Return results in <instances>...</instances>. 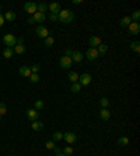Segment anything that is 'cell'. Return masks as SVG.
Here are the masks:
<instances>
[{
	"label": "cell",
	"mask_w": 140,
	"mask_h": 156,
	"mask_svg": "<svg viewBox=\"0 0 140 156\" xmlns=\"http://www.w3.org/2000/svg\"><path fill=\"white\" fill-rule=\"evenodd\" d=\"M57 20L62 22V24H70L73 20H74V13L71 11L70 8H64L60 10L57 14Z\"/></svg>",
	"instance_id": "6da1fadb"
},
{
	"label": "cell",
	"mask_w": 140,
	"mask_h": 156,
	"mask_svg": "<svg viewBox=\"0 0 140 156\" xmlns=\"http://www.w3.org/2000/svg\"><path fill=\"white\" fill-rule=\"evenodd\" d=\"M3 42L6 45V48H13L17 45V38L14 36L13 34H6L3 36Z\"/></svg>",
	"instance_id": "7a4b0ae2"
},
{
	"label": "cell",
	"mask_w": 140,
	"mask_h": 156,
	"mask_svg": "<svg viewBox=\"0 0 140 156\" xmlns=\"http://www.w3.org/2000/svg\"><path fill=\"white\" fill-rule=\"evenodd\" d=\"M35 32H37V36H38V38H42V39L48 38V36H49V34H51V32H49V29H48L46 27H44L42 24L37 27Z\"/></svg>",
	"instance_id": "3957f363"
},
{
	"label": "cell",
	"mask_w": 140,
	"mask_h": 156,
	"mask_svg": "<svg viewBox=\"0 0 140 156\" xmlns=\"http://www.w3.org/2000/svg\"><path fill=\"white\" fill-rule=\"evenodd\" d=\"M59 64H60V67L64 70H69L71 66H73V62H71V59L67 56H62L60 57V60H59Z\"/></svg>",
	"instance_id": "277c9868"
},
{
	"label": "cell",
	"mask_w": 140,
	"mask_h": 156,
	"mask_svg": "<svg viewBox=\"0 0 140 156\" xmlns=\"http://www.w3.org/2000/svg\"><path fill=\"white\" fill-rule=\"evenodd\" d=\"M86 57H87V60L93 62V60H95V59L100 57V53H98V50L94 49V48H88V49H87V53H86Z\"/></svg>",
	"instance_id": "5b68a950"
},
{
	"label": "cell",
	"mask_w": 140,
	"mask_h": 156,
	"mask_svg": "<svg viewBox=\"0 0 140 156\" xmlns=\"http://www.w3.org/2000/svg\"><path fill=\"white\" fill-rule=\"evenodd\" d=\"M24 10H25L28 14H35L37 13V3L35 1H27L25 4H24Z\"/></svg>",
	"instance_id": "8992f818"
},
{
	"label": "cell",
	"mask_w": 140,
	"mask_h": 156,
	"mask_svg": "<svg viewBox=\"0 0 140 156\" xmlns=\"http://www.w3.org/2000/svg\"><path fill=\"white\" fill-rule=\"evenodd\" d=\"M63 138H64V141H66L67 144H74V142L77 141V135L74 134V132H71V131L64 132V134H63Z\"/></svg>",
	"instance_id": "52a82bcc"
},
{
	"label": "cell",
	"mask_w": 140,
	"mask_h": 156,
	"mask_svg": "<svg viewBox=\"0 0 140 156\" xmlns=\"http://www.w3.org/2000/svg\"><path fill=\"white\" fill-rule=\"evenodd\" d=\"M90 82H91V75L88 74V73H84V74H81L80 77H78V84L83 87V85H88Z\"/></svg>",
	"instance_id": "ba28073f"
},
{
	"label": "cell",
	"mask_w": 140,
	"mask_h": 156,
	"mask_svg": "<svg viewBox=\"0 0 140 156\" xmlns=\"http://www.w3.org/2000/svg\"><path fill=\"white\" fill-rule=\"evenodd\" d=\"M127 28H129V32H130L132 35H139L140 34V24L139 22H133V21H132Z\"/></svg>",
	"instance_id": "9c48e42d"
},
{
	"label": "cell",
	"mask_w": 140,
	"mask_h": 156,
	"mask_svg": "<svg viewBox=\"0 0 140 156\" xmlns=\"http://www.w3.org/2000/svg\"><path fill=\"white\" fill-rule=\"evenodd\" d=\"M71 62L73 63H80L81 60L84 59V56H83V53L81 52H78V50H73V53H71Z\"/></svg>",
	"instance_id": "30bf717a"
},
{
	"label": "cell",
	"mask_w": 140,
	"mask_h": 156,
	"mask_svg": "<svg viewBox=\"0 0 140 156\" xmlns=\"http://www.w3.org/2000/svg\"><path fill=\"white\" fill-rule=\"evenodd\" d=\"M25 114H27V119L31 120V121H35L38 119V110H35V109H28L25 112Z\"/></svg>",
	"instance_id": "8fae6325"
},
{
	"label": "cell",
	"mask_w": 140,
	"mask_h": 156,
	"mask_svg": "<svg viewBox=\"0 0 140 156\" xmlns=\"http://www.w3.org/2000/svg\"><path fill=\"white\" fill-rule=\"evenodd\" d=\"M88 45H90V48H94V49H97V48L101 45V39H100L98 36H94V35H93V36L88 39Z\"/></svg>",
	"instance_id": "7c38bea8"
},
{
	"label": "cell",
	"mask_w": 140,
	"mask_h": 156,
	"mask_svg": "<svg viewBox=\"0 0 140 156\" xmlns=\"http://www.w3.org/2000/svg\"><path fill=\"white\" fill-rule=\"evenodd\" d=\"M31 128L34 131H42V130H44V123L39 121V120H35V121L31 123Z\"/></svg>",
	"instance_id": "4fadbf2b"
},
{
	"label": "cell",
	"mask_w": 140,
	"mask_h": 156,
	"mask_svg": "<svg viewBox=\"0 0 140 156\" xmlns=\"http://www.w3.org/2000/svg\"><path fill=\"white\" fill-rule=\"evenodd\" d=\"M100 117H101L104 121H108L109 117H111V112H109L108 109H105V107H102L101 110H100Z\"/></svg>",
	"instance_id": "5bb4252c"
},
{
	"label": "cell",
	"mask_w": 140,
	"mask_h": 156,
	"mask_svg": "<svg viewBox=\"0 0 140 156\" xmlns=\"http://www.w3.org/2000/svg\"><path fill=\"white\" fill-rule=\"evenodd\" d=\"M25 50H27V48L24 43H17L14 46V53H17V55H24Z\"/></svg>",
	"instance_id": "9a60e30c"
},
{
	"label": "cell",
	"mask_w": 140,
	"mask_h": 156,
	"mask_svg": "<svg viewBox=\"0 0 140 156\" xmlns=\"http://www.w3.org/2000/svg\"><path fill=\"white\" fill-rule=\"evenodd\" d=\"M48 10H51L52 14H59V11H60L62 8H60V4H59V3H51V4L48 6Z\"/></svg>",
	"instance_id": "2e32d148"
},
{
	"label": "cell",
	"mask_w": 140,
	"mask_h": 156,
	"mask_svg": "<svg viewBox=\"0 0 140 156\" xmlns=\"http://www.w3.org/2000/svg\"><path fill=\"white\" fill-rule=\"evenodd\" d=\"M31 69L28 67V66H21L20 67V75H23V77H28L30 78V75H31Z\"/></svg>",
	"instance_id": "e0dca14e"
},
{
	"label": "cell",
	"mask_w": 140,
	"mask_h": 156,
	"mask_svg": "<svg viewBox=\"0 0 140 156\" xmlns=\"http://www.w3.org/2000/svg\"><path fill=\"white\" fill-rule=\"evenodd\" d=\"M32 18H34V21L35 22H44L45 20H46V15L45 14H42V13H35L34 15H32Z\"/></svg>",
	"instance_id": "ac0fdd59"
},
{
	"label": "cell",
	"mask_w": 140,
	"mask_h": 156,
	"mask_svg": "<svg viewBox=\"0 0 140 156\" xmlns=\"http://www.w3.org/2000/svg\"><path fill=\"white\" fill-rule=\"evenodd\" d=\"M3 17H4V21H14L17 18L14 11H6V14H3Z\"/></svg>",
	"instance_id": "d6986e66"
},
{
	"label": "cell",
	"mask_w": 140,
	"mask_h": 156,
	"mask_svg": "<svg viewBox=\"0 0 140 156\" xmlns=\"http://www.w3.org/2000/svg\"><path fill=\"white\" fill-rule=\"evenodd\" d=\"M78 77H80V75L77 74L76 71H70L69 75H67V78H69V80L73 82V84H74V82H78Z\"/></svg>",
	"instance_id": "ffe728a7"
},
{
	"label": "cell",
	"mask_w": 140,
	"mask_h": 156,
	"mask_svg": "<svg viewBox=\"0 0 140 156\" xmlns=\"http://www.w3.org/2000/svg\"><path fill=\"white\" fill-rule=\"evenodd\" d=\"M14 55V50L11 48H6V49L3 50V57L4 59H11Z\"/></svg>",
	"instance_id": "44dd1931"
},
{
	"label": "cell",
	"mask_w": 140,
	"mask_h": 156,
	"mask_svg": "<svg viewBox=\"0 0 140 156\" xmlns=\"http://www.w3.org/2000/svg\"><path fill=\"white\" fill-rule=\"evenodd\" d=\"M53 43H55V38L52 36V35H49L48 38H45L44 45L46 46V48H51V46H53Z\"/></svg>",
	"instance_id": "7402d4cb"
},
{
	"label": "cell",
	"mask_w": 140,
	"mask_h": 156,
	"mask_svg": "<svg viewBox=\"0 0 140 156\" xmlns=\"http://www.w3.org/2000/svg\"><path fill=\"white\" fill-rule=\"evenodd\" d=\"M48 10V4H45V3H37V11L38 13H42L45 14V11Z\"/></svg>",
	"instance_id": "603a6c76"
},
{
	"label": "cell",
	"mask_w": 140,
	"mask_h": 156,
	"mask_svg": "<svg viewBox=\"0 0 140 156\" xmlns=\"http://www.w3.org/2000/svg\"><path fill=\"white\" fill-rule=\"evenodd\" d=\"M97 50H98L100 56H104V55L107 53V50H108V46H107V45H104V43H101L98 48H97Z\"/></svg>",
	"instance_id": "cb8c5ba5"
},
{
	"label": "cell",
	"mask_w": 140,
	"mask_h": 156,
	"mask_svg": "<svg viewBox=\"0 0 140 156\" xmlns=\"http://www.w3.org/2000/svg\"><path fill=\"white\" fill-rule=\"evenodd\" d=\"M70 91H71L73 94H78V92L81 91V85H80L78 82H74V84L71 85V88H70Z\"/></svg>",
	"instance_id": "d4e9b609"
},
{
	"label": "cell",
	"mask_w": 140,
	"mask_h": 156,
	"mask_svg": "<svg viewBox=\"0 0 140 156\" xmlns=\"http://www.w3.org/2000/svg\"><path fill=\"white\" fill-rule=\"evenodd\" d=\"M130 20H132L133 22H139V20H140V11H139V10H134V11L132 13V17H130Z\"/></svg>",
	"instance_id": "484cf974"
},
{
	"label": "cell",
	"mask_w": 140,
	"mask_h": 156,
	"mask_svg": "<svg viewBox=\"0 0 140 156\" xmlns=\"http://www.w3.org/2000/svg\"><path fill=\"white\" fill-rule=\"evenodd\" d=\"M130 22H132V20H130V17H123V18L121 20V27H129L130 25Z\"/></svg>",
	"instance_id": "4316f807"
},
{
	"label": "cell",
	"mask_w": 140,
	"mask_h": 156,
	"mask_svg": "<svg viewBox=\"0 0 140 156\" xmlns=\"http://www.w3.org/2000/svg\"><path fill=\"white\" fill-rule=\"evenodd\" d=\"M130 49L133 50V52H136V53H139L140 52V43L137 42V41L132 42V43H130Z\"/></svg>",
	"instance_id": "83f0119b"
},
{
	"label": "cell",
	"mask_w": 140,
	"mask_h": 156,
	"mask_svg": "<svg viewBox=\"0 0 140 156\" xmlns=\"http://www.w3.org/2000/svg\"><path fill=\"white\" fill-rule=\"evenodd\" d=\"M73 152H74V150H73V148H71V146H64L62 153H63L64 156H70V155H73Z\"/></svg>",
	"instance_id": "f1b7e54d"
},
{
	"label": "cell",
	"mask_w": 140,
	"mask_h": 156,
	"mask_svg": "<svg viewBox=\"0 0 140 156\" xmlns=\"http://www.w3.org/2000/svg\"><path fill=\"white\" fill-rule=\"evenodd\" d=\"M118 144L121 145V146H126V145L129 144V138L127 137H121L119 139H118Z\"/></svg>",
	"instance_id": "f546056e"
},
{
	"label": "cell",
	"mask_w": 140,
	"mask_h": 156,
	"mask_svg": "<svg viewBox=\"0 0 140 156\" xmlns=\"http://www.w3.org/2000/svg\"><path fill=\"white\" fill-rule=\"evenodd\" d=\"M63 139V132L62 131H56L53 134V141H62Z\"/></svg>",
	"instance_id": "4dcf8cb0"
},
{
	"label": "cell",
	"mask_w": 140,
	"mask_h": 156,
	"mask_svg": "<svg viewBox=\"0 0 140 156\" xmlns=\"http://www.w3.org/2000/svg\"><path fill=\"white\" fill-rule=\"evenodd\" d=\"M100 103H101V106H102V107H105V109H107V107L109 106V99L104 96V98H101V99H100Z\"/></svg>",
	"instance_id": "1f68e13d"
},
{
	"label": "cell",
	"mask_w": 140,
	"mask_h": 156,
	"mask_svg": "<svg viewBox=\"0 0 140 156\" xmlns=\"http://www.w3.org/2000/svg\"><path fill=\"white\" fill-rule=\"evenodd\" d=\"M7 113V107L4 102H0V116H4Z\"/></svg>",
	"instance_id": "d6a6232c"
},
{
	"label": "cell",
	"mask_w": 140,
	"mask_h": 156,
	"mask_svg": "<svg viewBox=\"0 0 140 156\" xmlns=\"http://www.w3.org/2000/svg\"><path fill=\"white\" fill-rule=\"evenodd\" d=\"M30 81H31V84H37V82H39V75L38 74H31L30 75Z\"/></svg>",
	"instance_id": "836d02e7"
},
{
	"label": "cell",
	"mask_w": 140,
	"mask_h": 156,
	"mask_svg": "<svg viewBox=\"0 0 140 156\" xmlns=\"http://www.w3.org/2000/svg\"><path fill=\"white\" fill-rule=\"evenodd\" d=\"M30 69H31V73H32V74H37L39 70H41V64H34V66H31Z\"/></svg>",
	"instance_id": "e575fe53"
},
{
	"label": "cell",
	"mask_w": 140,
	"mask_h": 156,
	"mask_svg": "<svg viewBox=\"0 0 140 156\" xmlns=\"http://www.w3.org/2000/svg\"><path fill=\"white\" fill-rule=\"evenodd\" d=\"M44 109V102L42 100H35V110H41Z\"/></svg>",
	"instance_id": "d590c367"
},
{
	"label": "cell",
	"mask_w": 140,
	"mask_h": 156,
	"mask_svg": "<svg viewBox=\"0 0 140 156\" xmlns=\"http://www.w3.org/2000/svg\"><path fill=\"white\" fill-rule=\"evenodd\" d=\"M45 146H46V149H55V144H53V141H48V142L45 144Z\"/></svg>",
	"instance_id": "8d00e7d4"
},
{
	"label": "cell",
	"mask_w": 140,
	"mask_h": 156,
	"mask_svg": "<svg viewBox=\"0 0 140 156\" xmlns=\"http://www.w3.org/2000/svg\"><path fill=\"white\" fill-rule=\"evenodd\" d=\"M49 20H51V21H56L57 20V14H49Z\"/></svg>",
	"instance_id": "74e56055"
},
{
	"label": "cell",
	"mask_w": 140,
	"mask_h": 156,
	"mask_svg": "<svg viewBox=\"0 0 140 156\" xmlns=\"http://www.w3.org/2000/svg\"><path fill=\"white\" fill-rule=\"evenodd\" d=\"M4 22H6V21H4V17H3V14L0 13V28L4 25Z\"/></svg>",
	"instance_id": "f35d334b"
},
{
	"label": "cell",
	"mask_w": 140,
	"mask_h": 156,
	"mask_svg": "<svg viewBox=\"0 0 140 156\" xmlns=\"http://www.w3.org/2000/svg\"><path fill=\"white\" fill-rule=\"evenodd\" d=\"M71 53H73V50H71V49H66V50H64V56L70 57V56H71Z\"/></svg>",
	"instance_id": "ab89813d"
},
{
	"label": "cell",
	"mask_w": 140,
	"mask_h": 156,
	"mask_svg": "<svg viewBox=\"0 0 140 156\" xmlns=\"http://www.w3.org/2000/svg\"><path fill=\"white\" fill-rule=\"evenodd\" d=\"M71 3H73V4H74V6H76V4H81V3H83V1H81V0H73V1H71Z\"/></svg>",
	"instance_id": "60d3db41"
},
{
	"label": "cell",
	"mask_w": 140,
	"mask_h": 156,
	"mask_svg": "<svg viewBox=\"0 0 140 156\" xmlns=\"http://www.w3.org/2000/svg\"><path fill=\"white\" fill-rule=\"evenodd\" d=\"M27 22H28V24H34V22H35V21H34V18H32V15L28 20H27Z\"/></svg>",
	"instance_id": "b9f144b4"
},
{
	"label": "cell",
	"mask_w": 140,
	"mask_h": 156,
	"mask_svg": "<svg viewBox=\"0 0 140 156\" xmlns=\"http://www.w3.org/2000/svg\"><path fill=\"white\" fill-rule=\"evenodd\" d=\"M53 150H55V153H60V149H59V148H56V146H55V149H53Z\"/></svg>",
	"instance_id": "7bdbcfd3"
},
{
	"label": "cell",
	"mask_w": 140,
	"mask_h": 156,
	"mask_svg": "<svg viewBox=\"0 0 140 156\" xmlns=\"http://www.w3.org/2000/svg\"><path fill=\"white\" fill-rule=\"evenodd\" d=\"M55 156H64V155H63V153H62V152H60V153H56V155H55Z\"/></svg>",
	"instance_id": "ee69618b"
},
{
	"label": "cell",
	"mask_w": 140,
	"mask_h": 156,
	"mask_svg": "<svg viewBox=\"0 0 140 156\" xmlns=\"http://www.w3.org/2000/svg\"><path fill=\"white\" fill-rule=\"evenodd\" d=\"M0 121H1V116H0Z\"/></svg>",
	"instance_id": "f6af8a7d"
},
{
	"label": "cell",
	"mask_w": 140,
	"mask_h": 156,
	"mask_svg": "<svg viewBox=\"0 0 140 156\" xmlns=\"http://www.w3.org/2000/svg\"><path fill=\"white\" fill-rule=\"evenodd\" d=\"M11 156H16V155H11Z\"/></svg>",
	"instance_id": "bcb514c9"
}]
</instances>
